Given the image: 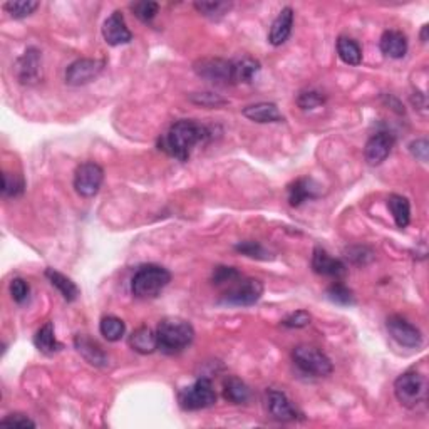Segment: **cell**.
<instances>
[{
    "mask_svg": "<svg viewBox=\"0 0 429 429\" xmlns=\"http://www.w3.org/2000/svg\"><path fill=\"white\" fill-rule=\"evenodd\" d=\"M99 332L107 342H118L126 332V325L119 317L106 315L99 322Z\"/></svg>",
    "mask_w": 429,
    "mask_h": 429,
    "instance_id": "83f0119b",
    "label": "cell"
},
{
    "mask_svg": "<svg viewBox=\"0 0 429 429\" xmlns=\"http://www.w3.org/2000/svg\"><path fill=\"white\" fill-rule=\"evenodd\" d=\"M34 346L39 349L42 354L52 356L56 352L62 351V344L56 339V334H54V324L52 322H46V324L40 327L37 332L34 335Z\"/></svg>",
    "mask_w": 429,
    "mask_h": 429,
    "instance_id": "603a6c76",
    "label": "cell"
},
{
    "mask_svg": "<svg viewBox=\"0 0 429 429\" xmlns=\"http://www.w3.org/2000/svg\"><path fill=\"white\" fill-rule=\"evenodd\" d=\"M394 136L387 131H379L373 134L365 143L364 147V158L370 167H377L384 159L391 155L392 147H394Z\"/></svg>",
    "mask_w": 429,
    "mask_h": 429,
    "instance_id": "7c38bea8",
    "label": "cell"
},
{
    "mask_svg": "<svg viewBox=\"0 0 429 429\" xmlns=\"http://www.w3.org/2000/svg\"><path fill=\"white\" fill-rule=\"evenodd\" d=\"M324 102H325V94L320 91H314V89H310V91H302L297 96V106L303 111L314 109V107H319L324 104Z\"/></svg>",
    "mask_w": 429,
    "mask_h": 429,
    "instance_id": "d590c367",
    "label": "cell"
},
{
    "mask_svg": "<svg viewBox=\"0 0 429 429\" xmlns=\"http://www.w3.org/2000/svg\"><path fill=\"white\" fill-rule=\"evenodd\" d=\"M409 153L413 155L416 159L426 163L428 155H429V143H428L426 138H419V140L411 141L409 143Z\"/></svg>",
    "mask_w": 429,
    "mask_h": 429,
    "instance_id": "7bdbcfd3",
    "label": "cell"
},
{
    "mask_svg": "<svg viewBox=\"0 0 429 429\" xmlns=\"http://www.w3.org/2000/svg\"><path fill=\"white\" fill-rule=\"evenodd\" d=\"M263 295V284L257 279H243L240 277L238 280L230 285V289L223 294L220 298L222 303L234 307H250L255 306Z\"/></svg>",
    "mask_w": 429,
    "mask_h": 429,
    "instance_id": "52a82bcc",
    "label": "cell"
},
{
    "mask_svg": "<svg viewBox=\"0 0 429 429\" xmlns=\"http://www.w3.org/2000/svg\"><path fill=\"white\" fill-rule=\"evenodd\" d=\"M106 61L101 59H78L66 69V83L69 86H84V84L92 83L94 79L104 71Z\"/></svg>",
    "mask_w": 429,
    "mask_h": 429,
    "instance_id": "30bf717a",
    "label": "cell"
},
{
    "mask_svg": "<svg viewBox=\"0 0 429 429\" xmlns=\"http://www.w3.org/2000/svg\"><path fill=\"white\" fill-rule=\"evenodd\" d=\"M129 346L138 354L147 356L153 354L158 349V339H156V332H153L150 327H140L136 329L129 337Z\"/></svg>",
    "mask_w": 429,
    "mask_h": 429,
    "instance_id": "7402d4cb",
    "label": "cell"
},
{
    "mask_svg": "<svg viewBox=\"0 0 429 429\" xmlns=\"http://www.w3.org/2000/svg\"><path fill=\"white\" fill-rule=\"evenodd\" d=\"M102 37L109 46H123L133 40L131 30L128 29L123 12L116 11L102 24Z\"/></svg>",
    "mask_w": 429,
    "mask_h": 429,
    "instance_id": "4fadbf2b",
    "label": "cell"
},
{
    "mask_svg": "<svg viewBox=\"0 0 429 429\" xmlns=\"http://www.w3.org/2000/svg\"><path fill=\"white\" fill-rule=\"evenodd\" d=\"M337 54L342 62L349 66H359L362 61V49L354 39L351 37H339L337 40Z\"/></svg>",
    "mask_w": 429,
    "mask_h": 429,
    "instance_id": "4316f807",
    "label": "cell"
},
{
    "mask_svg": "<svg viewBox=\"0 0 429 429\" xmlns=\"http://www.w3.org/2000/svg\"><path fill=\"white\" fill-rule=\"evenodd\" d=\"M190 101L196 106L210 107V109L228 104V101L225 99V97H222L220 94H214V92H193V94H190Z\"/></svg>",
    "mask_w": 429,
    "mask_h": 429,
    "instance_id": "e575fe53",
    "label": "cell"
},
{
    "mask_svg": "<svg viewBox=\"0 0 429 429\" xmlns=\"http://www.w3.org/2000/svg\"><path fill=\"white\" fill-rule=\"evenodd\" d=\"M193 69L196 75L217 84V86H231V84H235L234 61L220 59V57H207V59L196 61Z\"/></svg>",
    "mask_w": 429,
    "mask_h": 429,
    "instance_id": "ba28073f",
    "label": "cell"
},
{
    "mask_svg": "<svg viewBox=\"0 0 429 429\" xmlns=\"http://www.w3.org/2000/svg\"><path fill=\"white\" fill-rule=\"evenodd\" d=\"M312 315L308 314L307 310H297L294 312V314H290L285 317L284 320H282V325H285V327L289 329H302L307 327L308 324H310Z\"/></svg>",
    "mask_w": 429,
    "mask_h": 429,
    "instance_id": "60d3db41",
    "label": "cell"
},
{
    "mask_svg": "<svg viewBox=\"0 0 429 429\" xmlns=\"http://www.w3.org/2000/svg\"><path fill=\"white\" fill-rule=\"evenodd\" d=\"M8 292H11L12 301L16 303H25L29 301L30 295V287L29 284L20 277H16V279L11 280V285H8Z\"/></svg>",
    "mask_w": 429,
    "mask_h": 429,
    "instance_id": "8d00e7d4",
    "label": "cell"
},
{
    "mask_svg": "<svg viewBox=\"0 0 429 429\" xmlns=\"http://www.w3.org/2000/svg\"><path fill=\"white\" fill-rule=\"evenodd\" d=\"M40 52L30 47L17 61V78L22 84H35L40 78Z\"/></svg>",
    "mask_w": 429,
    "mask_h": 429,
    "instance_id": "2e32d148",
    "label": "cell"
},
{
    "mask_svg": "<svg viewBox=\"0 0 429 429\" xmlns=\"http://www.w3.org/2000/svg\"><path fill=\"white\" fill-rule=\"evenodd\" d=\"M195 8L210 19H220L231 8L230 2H195Z\"/></svg>",
    "mask_w": 429,
    "mask_h": 429,
    "instance_id": "836d02e7",
    "label": "cell"
},
{
    "mask_svg": "<svg viewBox=\"0 0 429 429\" xmlns=\"http://www.w3.org/2000/svg\"><path fill=\"white\" fill-rule=\"evenodd\" d=\"M346 257L351 260L354 265H368L369 262L374 260V252L368 247H351L346 250Z\"/></svg>",
    "mask_w": 429,
    "mask_h": 429,
    "instance_id": "ab89813d",
    "label": "cell"
},
{
    "mask_svg": "<svg viewBox=\"0 0 429 429\" xmlns=\"http://www.w3.org/2000/svg\"><path fill=\"white\" fill-rule=\"evenodd\" d=\"M74 347L80 356L84 357V361L87 364L94 365V368H106L107 365V356L102 349L97 346L96 342L91 341L87 335H75L74 339Z\"/></svg>",
    "mask_w": 429,
    "mask_h": 429,
    "instance_id": "d6986e66",
    "label": "cell"
},
{
    "mask_svg": "<svg viewBox=\"0 0 429 429\" xmlns=\"http://www.w3.org/2000/svg\"><path fill=\"white\" fill-rule=\"evenodd\" d=\"M159 6L156 2H150V0H145V2H136L131 6V11L134 12V16L143 22H151L158 13Z\"/></svg>",
    "mask_w": 429,
    "mask_h": 429,
    "instance_id": "f35d334b",
    "label": "cell"
},
{
    "mask_svg": "<svg viewBox=\"0 0 429 429\" xmlns=\"http://www.w3.org/2000/svg\"><path fill=\"white\" fill-rule=\"evenodd\" d=\"M2 426L7 428H35V423L30 418H27L25 414H8L7 418H4L2 421H0Z\"/></svg>",
    "mask_w": 429,
    "mask_h": 429,
    "instance_id": "b9f144b4",
    "label": "cell"
},
{
    "mask_svg": "<svg viewBox=\"0 0 429 429\" xmlns=\"http://www.w3.org/2000/svg\"><path fill=\"white\" fill-rule=\"evenodd\" d=\"M240 272L236 270L235 267H217L213 270V284L214 285H231L234 282H236L240 279Z\"/></svg>",
    "mask_w": 429,
    "mask_h": 429,
    "instance_id": "74e56055",
    "label": "cell"
},
{
    "mask_svg": "<svg viewBox=\"0 0 429 429\" xmlns=\"http://www.w3.org/2000/svg\"><path fill=\"white\" fill-rule=\"evenodd\" d=\"M104 181V169L94 161L79 164L74 173V190L83 198H92L99 193Z\"/></svg>",
    "mask_w": 429,
    "mask_h": 429,
    "instance_id": "9c48e42d",
    "label": "cell"
},
{
    "mask_svg": "<svg viewBox=\"0 0 429 429\" xmlns=\"http://www.w3.org/2000/svg\"><path fill=\"white\" fill-rule=\"evenodd\" d=\"M294 27V8L292 7H284L280 11L274 24L270 27V34H268V42L272 46H282V44L287 42L292 32Z\"/></svg>",
    "mask_w": 429,
    "mask_h": 429,
    "instance_id": "ac0fdd59",
    "label": "cell"
},
{
    "mask_svg": "<svg viewBox=\"0 0 429 429\" xmlns=\"http://www.w3.org/2000/svg\"><path fill=\"white\" fill-rule=\"evenodd\" d=\"M387 208L397 228H406L411 222V205L409 200L401 195H391L387 198Z\"/></svg>",
    "mask_w": 429,
    "mask_h": 429,
    "instance_id": "484cf974",
    "label": "cell"
},
{
    "mask_svg": "<svg viewBox=\"0 0 429 429\" xmlns=\"http://www.w3.org/2000/svg\"><path fill=\"white\" fill-rule=\"evenodd\" d=\"M171 282V274L164 267L147 263L136 270L131 280V292L136 298H155Z\"/></svg>",
    "mask_w": 429,
    "mask_h": 429,
    "instance_id": "3957f363",
    "label": "cell"
},
{
    "mask_svg": "<svg viewBox=\"0 0 429 429\" xmlns=\"http://www.w3.org/2000/svg\"><path fill=\"white\" fill-rule=\"evenodd\" d=\"M25 190V183L24 178L19 176V174H12V173H4L2 174V195L6 198H17L24 193Z\"/></svg>",
    "mask_w": 429,
    "mask_h": 429,
    "instance_id": "1f68e13d",
    "label": "cell"
},
{
    "mask_svg": "<svg viewBox=\"0 0 429 429\" xmlns=\"http://www.w3.org/2000/svg\"><path fill=\"white\" fill-rule=\"evenodd\" d=\"M46 277H47V280L51 282L52 287L59 290V294L62 295V298H64L66 302H74L75 298L79 297L78 285H75L74 282L69 279V277L61 274V272L54 270V268H47Z\"/></svg>",
    "mask_w": 429,
    "mask_h": 429,
    "instance_id": "cb8c5ba5",
    "label": "cell"
},
{
    "mask_svg": "<svg viewBox=\"0 0 429 429\" xmlns=\"http://www.w3.org/2000/svg\"><path fill=\"white\" fill-rule=\"evenodd\" d=\"M290 207H301L307 200H314L319 196V185L312 178H298L290 183L287 188Z\"/></svg>",
    "mask_w": 429,
    "mask_h": 429,
    "instance_id": "e0dca14e",
    "label": "cell"
},
{
    "mask_svg": "<svg viewBox=\"0 0 429 429\" xmlns=\"http://www.w3.org/2000/svg\"><path fill=\"white\" fill-rule=\"evenodd\" d=\"M243 116L253 123H284V116L280 114L279 107L274 102H257V104H250L245 107Z\"/></svg>",
    "mask_w": 429,
    "mask_h": 429,
    "instance_id": "ffe728a7",
    "label": "cell"
},
{
    "mask_svg": "<svg viewBox=\"0 0 429 429\" xmlns=\"http://www.w3.org/2000/svg\"><path fill=\"white\" fill-rule=\"evenodd\" d=\"M379 47L384 56L391 57V59H402L408 52V39L399 30H386L382 34Z\"/></svg>",
    "mask_w": 429,
    "mask_h": 429,
    "instance_id": "44dd1931",
    "label": "cell"
},
{
    "mask_svg": "<svg viewBox=\"0 0 429 429\" xmlns=\"http://www.w3.org/2000/svg\"><path fill=\"white\" fill-rule=\"evenodd\" d=\"M235 250L241 255H245V257L250 258H257V260H270V253H268V250L263 247L260 241H253V240H247V241H240V243L235 245Z\"/></svg>",
    "mask_w": 429,
    "mask_h": 429,
    "instance_id": "d6a6232c",
    "label": "cell"
},
{
    "mask_svg": "<svg viewBox=\"0 0 429 429\" xmlns=\"http://www.w3.org/2000/svg\"><path fill=\"white\" fill-rule=\"evenodd\" d=\"M327 298L332 303H337V306L344 307L354 306L356 303V297L354 294H352V290L347 289L344 284H337V282L327 289Z\"/></svg>",
    "mask_w": 429,
    "mask_h": 429,
    "instance_id": "4dcf8cb0",
    "label": "cell"
},
{
    "mask_svg": "<svg viewBox=\"0 0 429 429\" xmlns=\"http://www.w3.org/2000/svg\"><path fill=\"white\" fill-rule=\"evenodd\" d=\"M428 382L423 374L416 370H406L402 373L394 382V394L396 399L401 402L404 408L414 409L421 402L426 401Z\"/></svg>",
    "mask_w": 429,
    "mask_h": 429,
    "instance_id": "277c9868",
    "label": "cell"
},
{
    "mask_svg": "<svg viewBox=\"0 0 429 429\" xmlns=\"http://www.w3.org/2000/svg\"><path fill=\"white\" fill-rule=\"evenodd\" d=\"M235 69V84L240 83H252L255 75L260 71V62L252 57H241L238 61H234Z\"/></svg>",
    "mask_w": 429,
    "mask_h": 429,
    "instance_id": "f1b7e54d",
    "label": "cell"
},
{
    "mask_svg": "<svg viewBox=\"0 0 429 429\" xmlns=\"http://www.w3.org/2000/svg\"><path fill=\"white\" fill-rule=\"evenodd\" d=\"M223 397L231 404H245L250 399V389L241 379L230 375L223 381Z\"/></svg>",
    "mask_w": 429,
    "mask_h": 429,
    "instance_id": "d4e9b609",
    "label": "cell"
},
{
    "mask_svg": "<svg viewBox=\"0 0 429 429\" xmlns=\"http://www.w3.org/2000/svg\"><path fill=\"white\" fill-rule=\"evenodd\" d=\"M267 409L272 414V418L282 423L295 421L301 416L292 406V402L289 401V397L282 391H277V389L267 391Z\"/></svg>",
    "mask_w": 429,
    "mask_h": 429,
    "instance_id": "5bb4252c",
    "label": "cell"
},
{
    "mask_svg": "<svg viewBox=\"0 0 429 429\" xmlns=\"http://www.w3.org/2000/svg\"><path fill=\"white\" fill-rule=\"evenodd\" d=\"M37 7L39 2H34V0H12V2L4 4V8L13 19H25V17L32 16Z\"/></svg>",
    "mask_w": 429,
    "mask_h": 429,
    "instance_id": "f546056e",
    "label": "cell"
},
{
    "mask_svg": "<svg viewBox=\"0 0 429 429\" xmlns=\"http://www.w3.org/2000/svg\"><path fill=\"white\" fill-rule=\"evenodd\" d=\"M210 138H212V131L205 124L196 123L193 119H181L176 121L164 134L163 140L159 141V150L167 151L173 158L188 161L193 147L200 143L208 141Z\"/></svg>",
    "mask_w": 429,
    "mask_h": 429,
    "instance_id": "6da1fadb",
    "label": "cell"
},
{
    "mask_svg": "<svg viewBox=\"0 0 429 429\" xmlns=\"http://www.w3.org/2000/svg\"><path fill=\"white\" fill-rule=\"evenodd\" d=\"M178 402L185 411H200L217 404V392L208 377H200L178 394Z\"/></svg>",
    "mask_w": 429,
    "mask_h": 429,
    "instance_id": "5b68a950",
    "label": "cell"
},
{
    "mask_svg": "<svg viewBox=\"0 0 429 429\" xmlns=\"http://www.w3.org/2000/svg\"><path fill=\"white\" fill-rule=\"evenodd\" d=\"M292 359L302 373L314 377H325L332 374L334 365L324 352L312 346H297L292 351Z\"/></svg>",
    "mask_w": 429,
    "mask_h": 429,
    "instance_id": "8992f818",
    "label": "cell"
},
{
    "mask_svg": "<svg viewBox=\"0 0 429 429\" xmlns=\"http://www.w3.org/2000/svg\"><path fill=\"white\" fill-rule=\"evenodd\" d=\"M312 268L315 274L324 277H332V279H341L347 274L346 263L339 258L330 257L324 248L315 247L314 253H312Z\"/></svg>",
    "mask_w": 429,
    "mask_h": 429,
    "instance_id": "9a60e30c",
    "label": "cell"
},
{
    "mask_svg": "<svg viewBox=\"0 0 429 429\" xmlns=\"http://www.w3.org/2000/svg\"><path fill=\"white\" fill-rule=\"evenodd\" d=\"M387 332L402 347L418 349L423 344L421 330L401 315H391L386 322Z\"/></svg>",
    "mask_w": 429,
    "mask_h": 429,
    "instance_id": "8fae6325",
    "label": "cell"
},
{
    "mask_svg": "<svg viewBox=\"0 0 429 429\" xmlns=\"http://www.w3.org/2000/svg\"><path fill=\"white\" fill-rule=\"evenodd\" d=\"M428 30H429V27L423 25V30H421V40H423V42H428Z\"/></svg>",
    "mask_w": 429,
    "mask_h": 429,
    "instance_id": "ee69618b",
    "label": "cell"
},
{
    "mask_svg": "<svg viewBox=\"0 0 429 429\" xmlns=\"http://www.w3.org/2000/svg\"><path fill=\"white\" fill-rule=\"evenodd\" d=\"M156 339H158V349L163 354H180L193 342L195 329L185 319L168 317V319H163L158 324Z\"/></svg>",
    "mask_w": 429,
    "mask_h": 429,
    "instance_id": "7a4b0ae2",
    "label": "cell"
}]
</instances>
